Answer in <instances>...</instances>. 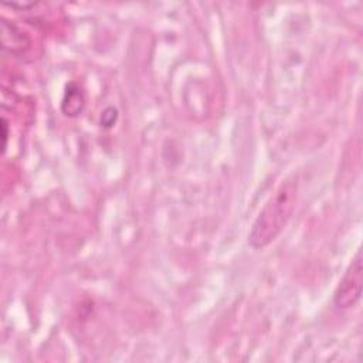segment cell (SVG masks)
<instances>
[{
	"instance_id": "cell-1",
	"label": "cell",
	"mask_w": 363,
	"mask_h": 363,
	"mask_svg": "<svg viewBox=\"0 0 363 363\" xmlns=\"http://www.w3.org/2000/svg\"><path fill=\"white\" fill-rule=\"evenodd\" d=\"M296 200L298 182L295 179L282 182L275 193L267 200L251 225L248 244L254 250L268 247L282 233L294 214Z\"/></svg>"
},
{
	"instance_id": "cell-2",
	"label": "cell",
	"mask_w": 363,
	"mask_h": 363,
	"mask_svg": "<svg viewBox=\"0 0 363 363\" xmlns=\"http://www.w3.org/2000/svg\"><path fill=\"white\" fill-rule=\"evenodd\" d=\"M362 289H363V258H362V250L359 248L333 292V305L337 309H343V311L353 308L362 298Z\"/></svg>"
},
{
	"instance_id": "cell-3",
	"label": "cell",
	"mask_w": 363,
	"mask_h": 363,
	"mask_svg": "<svg viewBox=\"0 0 363 363\" xmlns=\"http://www.w3.org/2000/svg\"><path fill=\"white\" fill-rule=\"evenodd\" d=\"M3 48L10 51L11 54H23L30 47V38L14 24H9L3 20Z\"/></svg>"
},
{
	"instance_id": "cell-4",
	"label": "cell",
	"mask_w": 363,
	"mask_h": 363,
	"mask_svg": "<svg viewBox=\"0 0 363 363\" xmlns=\"http://www.w3.org/2000/svg\"><path fill=\"white\" fill-rule=\"evenodd\" d=\"M84 105H85V96L79 85H77L75 82L68 84L62 98V104H61V109L64 115L77 116L78 113L82 112Z\"/></svg>"
},
{
	"instance_id": "cell-5",
	"label": "cell",
	"mask_w": 363,
	"mask_h": 363,
	"mask_svg": "<svg viewBox=\"0 0 363 363\" xmlns=\"http://www.w3.org/2000/svg\"><path fill=\"white\" fill-rule=\"evenodd\" d=\"M1 128H3V150H6V146H7V136H9V132H7V122H6V119H4V118L1 119Z\"/></svg>"
}]
</instances>
